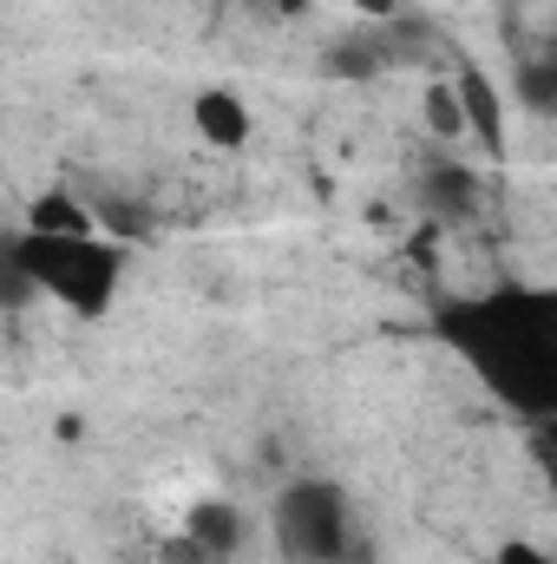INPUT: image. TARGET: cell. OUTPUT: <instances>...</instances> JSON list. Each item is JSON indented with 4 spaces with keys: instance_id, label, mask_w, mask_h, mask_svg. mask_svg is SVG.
<instances>
[{
    "instance_id": "6da1fadb",
    "label": "cell",
    "mask_w": 557,
    "mask_h": 564,
    "mask_svg": "<svg viewBox=\"0 0 557 564\" xmlns=\"http://www.w3.org/2000/svg\"><path fill=\"white\" fill-rule=\"evenodd\" d=\"M439 348L525 426L557 421V289L492 282L433 308Z\"/></svg>"
},
{
    "instance_id": "7a4b0ae2",
    "label": "cell",
    "mask_w": 557,
    "mask_h": 564,
    "mask_svg": "<svg viewBox=\"0 0 557 564\" xmlns=\"http://www.w3.org/2000/svg\"><path fill=\"white\" fill-rule=\"evenodd\" d=\"M125 263H132L125 243H112L99 230H33V224H20L7 237L13 302L20 295H46V302H59L79 322L112 315V302L125 289Z\"/></svg>"
},
{
    "instance_id": "3957f363",
    "label": "cell",
    "mask_w": 557,
    "mask_h": 564,
    "mask_svg": "<svg viewBox=\"0 0 557 564\" xmlns=\"http://www.w3.org/2000/svg\"><path fill=\"white\" fill-rule=\"evenodd\" d=\"M270 539L282 564H354L361 558V512L348 499V486L302 473L270 499Z\"/></svg>"
},
{
    "instance_id": "277c9868",
    "label": "cell",
    "mask_w": 557,
    "mask_h": 564,
    "mask_svg": "<svg viewBox=\"0 0 557 564\" xmlns=\"http://www.w3.org/2000/svg\"><path fill=\"white\" fill-rule=\"evenodd\" d=\"M414 197H419V210L439 217V224H472L479 204H485V177H479L472 158L433 151V158H419L414 164Z\"/></svg>"
},
{
    "instance_id": "5b68a950",
    "label": "cell",
    "mask_w": 557,
    "mask_h": 564,
    "mask_svg": "<svg viewBox=\"0 0 557 564\" xmlns=\"http://www.w3.org/2000/svg\"><path fill=\"white\" fill-rule=\"evenodd\" d=\"M452 93H459V112H466V139H479L485 151H505V99H499V86L479 66H459Z\"/></svg>"
},
{
    "instance_id": "8992f818",
    "label": "cell",
    "mask_w": 557,
    "mask_h": 564,
    "mask_svg": "<svg viewBox=\"0 0 557 564\" xmlns=\"http://www.w3.org/2000/svg\"><path fill=\"white\" fill-rule=\"evenodd\" d=\"M243 532H250V519H243V506H230V499H197V506L184 512V545H197V552H210V558H230V552L243 545Z\"/></svg>"
},
{
    "instance_id": "52a82bcc",
    "label": "cell",
    "mask_w": 557,
    "mask_h": 564,
    "mask_svg": "<svg viewBox=\"0 0 557 564\" xmlns=\"http://www.w3.org/2000/svg\"><path fill=\"white\" fill-rule=\"evenodd\" d=\"M190 126H197V139H204V144L237 151V144H250V106H243L237 93L210 86V93H197V99H190Z\"/></svg>"
},
{
    "instance_id": "ba28073f",
    "label": "cell",
    "mask_w": 557,
    "mask_h": 564,
    "mask_svg": "<svg viewBox=\"0 0 557 564\" xmlns=\"http://www.w3.org/2000/svg\"><path fill=\"white\" fill-rule=\"evenodd\" d=\"M518 99H525V112H538V119H551L557 126V33L538 46V53H525L518 59Z\"/></svg>"
},
{
    "instance_id": "9c48e42d",
    "label": "cell",
    "mask_w": 557,
    "mask_h": 564,
    "mask_svg": "<svg viewBox=\"0 0 557 564\" xmlns=\"http://www.w3.org/2000/svg\"><path fill=\"white\" fill-rule=\"evenodd\" d=\"M374 33H381V26L361 20V33L335 40V46H328V73H335V79H368V73H381V66H387V46H381Z\"/></svg>"
},
{
    "instance_id": "30bf717a",
    "label": "cell",
    "mask_w": 557,
    "mask_h": 564,
    "mask_svg": "<svg viewBox=\"0 0 557 564\" xmlns=\"http://www.w3.org/2000/svg\"><path fill=\"white\" fill-rule=\"evenodd\" d=\"M26 224H33V230H99V217H92L79 197H66V191H40V197L26 204Z\"/></svg>"
},
{
    "instance_id": "8fae6325",
    "label": "cell",
    "mask_w": 557,
    "mask_h": 564,
    "mask_svg": "<svg viewBox=\"0 0 557 564\" xmlns=\"http://www.w3.org/2000/svg\"><path fill=\"white\" fill-rule=\"evenodd\" d=\"M426 132H433L439 144H459V139H466V112H459V93H452V79L426 86Z\"/></svg>"
},
{
    "instance_id": "7c38bea8",
    "label": "cell",
    "mask_w": 557,
    "mask_h": 564,
    "mask_svg": "<svg viewBox=\"0 0 557 564\" xmlns=\"http://www.w3.org/2000/svg\"><path fill=\"white\" fill-rule=\"evenodd\" d=\"M492 564H557L545 545H532V539H505L499 552H492Z\"/></svg>"
},
{
    "instance_id": "4fadbf2b",
    "label": "cell",
    "mask_w": 557,
    "mask_h": 564,
    "mask_svg": "<svg viewBox=\"0 0 557 564\" xmlns=\"http://www.w3.org/2000/svg\"><path fill=\"white\" fill-rule=\"evenodd\" d=\"M368 26H387V20H401V0H348Z\"/></svg>"
}]
</instances>
